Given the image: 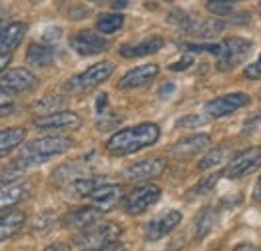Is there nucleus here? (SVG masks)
I'll return each mask as SVG.
<instances>
[{"label":"nucleus","mask_w":261,"mask_h":251,"mask_svg":"<svg viewBox=\"0 0 261 251\" xmlns=\"http://www.w3.org/2000/svg\"><path fill=\"white\" fill-rule=\"evenodd\" d=\"M243 74H245V79H251V81H257V79H261V55H259V59H257L255 63L249 64V66L243 70Z\"/></svg>","instance_id":"nucleus-34"},{"label":"nucleus","mask_w":261,"mask_h":251,"mask_svg":"<svg viewBox=\"0 0 261 251\" xmlns=\"http://www.w3.org/2000/svg\"><path fill=\"white\" fill-rule=\"evenodd\" d=\"M119 123H121V119H119V117H115L113 121H100V123H98L97 127H98V131H109V129L117 127Z\"/></svg>","instance_id":"nucleus-38"},{"label":"nucleus","mask_w":261,"mask_h":251,"mask_svg":"<svg viewBox=\"0 0 261 251\" xmlns=\"http://www.w3.org/2000/svg\"><path fill=\"white\" fill-rule=\"evenodd\" d=\"M249 96L245 93H229L223 94V96H217L213 101H209L205 105V113L213 119H219V117H227L231 113H235L237 109L249 105Z\"/></svg>","instance_id":"nucleus-11"},{"label":"nucleus","mask_w":261,"mask_h":251,"mask_svg":"<svg viewBox=\"0 0 261 251\" xmlns=\"http://www.w3.org/2000/svg\"><path fill=\"white\" fill-rule=\"evenodd\" d=\"M125 16L123 14H100L97 18V31L102 34H115L123 27Z\"/></svg>","instance_id":"nucleus-27"},{"label":"nucleus","mask_w":261,"mask_h":251,"mask_svg":"<svg viewBox=\"0 0 261 251\" xmlns=\"http://www.w3.org/2000/svg\"><path fill=\"white\" fill-rule=\"evenodd\" d=\"M259 167H261V147H249V149L237 153L235 157L229 161L227 169H225V177L227 179H241V177L251 175Z\"/></svg>","instance_id":"nucleus-8"},{"label":"nucleus","mask_w":261,"mask_h":251,"mask_svg":"<svg viewBox=\"0 0 261 251\" xmlns=\"http://www.w3.org/2000/svg\"><path fill=\"white\" fill-rule=\"evenodd\" d=\"M207 123V117L203 115H187L177 121V129H199Z\"/></svg>","instance_id":"nucleus-32"},{"label":"nucleus","mask_w":261,"mask_h":251,"mask_svg":"<svg viewBox=\"0 0 261 251\" xmlns=\"http://www.w3.org/2000/svg\"><path fill=\"white\" fill-rule=\"evenodd\" d=\"M161 199V189L153 183L139 185L125 197V211L129 215H141Z\"/></svg>","instance_id":"nucleus-6"},{"label":"nucleus","mask_w":261,"mask_h":251,"mask_svg":"<svg viewBox=\"0 0 261 251\" xmlns=\"http://www.w3.org/2000/svg\"><path fill=\"white\" fill-rule=\"evenodd\" d=\"M24 221H27L24 213L18 209H12V211H6L4 215H0V243L14 237L22 229Z\"/></svg>","instance_id":"nucleus-21"},{"label":"nucleus","mask_w":261,"mask_h":251,"mask_svg":"<svg viewBox=\"0 0 261 251\" xmlns=\"http://www.w3.org/2000/svg\"><path fill=\"white\" fill-rule=\"evenodd\" d=\"M121 237V227L113 221H95L81 231L76 243L83 251H97Z\"/></svg>","instance_id":"nucleus-3"},{"label":"nucleus","mask_w":261,"mask_h":251,"mask_svg":"<svg viewBox=\"0 0 261 251\" xmlns=\"http://www.w3.org/2000/svg\"><path fill=\"white\" fill-rule=\"evenodd\" d=\"M107 96H109V94H98L97 96V113L98 115H102V113H105V107H107V103H109V98H107Z\"/></svg>","instance_id":"nucleus-39"},{"label":"nucleus","mask_w":261,"mask_h":251,"mask_svg":"<svg viewBox=\"0 0 261 251\" xmlns=\"http://www.w3.org/2000/svg\"><path fill=\"white\" fill-rule=\"evenodd\" d=\"M33 125L40 131H74L83 125V119L72 111H55V113L36 117Z\"/></svg>","instance_id":"nucleus-10"},{"label":"nucleus","mask_w":261,"mask_h":251,"mask_svg":"<svg viewBox=\"0 0 261 251\" xmlns=\"http://www.w3.org/2000/svg\"><path fill=\"white\" fill-rule=\"evenodd\" d=\"M27 22H10L0 29V53H12L27 34Z\"/></svg>","instance_id":"nucleus-19"},{"label":"nucleus","mask_w":261,"mask_h":251,"mask_svg":"<svg viewBox=\"0 0 261 251\" xmlns=\"http://www.w3.org/2000/svg\"><path fill=\"white\" fill-rule=\"evenodd\" d=\"M209 143H211V139H209V135H205V133L191 135V137H185V139L177 141V143L173 145V149H171V155L175 159H179V161H187V159L199 155Z\"/></svg>","instance_id":"nucleus-14"},{"label":"nucleus","mask_w":261,"mask_h":251,"mask_svg":"<svg viewBox=\"0 0 261 251\" xmlns=\"http://www.w3.org/2000/svg\"><path fill=\"white\" fill-rule=\"evenodd\" d=\"M100 185L97 177H79L74 181H70L66 185V197L70 199H85V197H91V193Z\"/></svg>","instance_id":"nucleus-23"},{"label":"nucleus","mask_w":261,"mask_h":251,"mask_svg":"<svg viewBox=\"0 0 261 251\" xmlns=\"http://www.w3.org/2000/svg\"><path fill=\"white\" fill-rule=\"evenodd\" d=\"M31 183L29 181H18V183H8L4 187H0V211L10 209L14 205H18L20 201L29 199L31 195Z\"/></svg>","instance_id":"nucleus-17"},{"label":"nucleus","mask_w":261,"mask_h":251,"mask_svg":"<svg viewBox=\"0 0 261 251\" xmlns=\"http://www.w3.org/2000/svg\"><path fill=\"white\" fill-rule=\"evenodd\" d=\"M91 2H102V0H91Z\"/></svg>","instance_id":"nucleus-49"},{"label":"nucleus","mask_w":261,"mask_h":251,"mask_svg":"<svg viewBox=\"0 0 261 251\" xmlns=\"http://www.w3.org/2000/svg\"><path fill=\"white\" fill-rule=\"evenodd\" d=\"M44 251H70V247L66 243H53V245H48Z\"/></svg>","instance_id":"nucleus-42"},{"label":"nucleus","mask_w":261,"mask_h":251,"mask_svg":"<svg viewBox=\"0 0 261 251\" xmlns=\"http://www.w3.org/2000/svg\"><path fill=\"white\" fill-rule=\"evenodd\" d=\"M2 27H6V24H4V16L0 14V29H2Z\"/></svg>","instance_id":"nucleus-47"},{"label":"nucleus","mask_w":261,"mask_h":251,"mask_svg":"<svg viewBox=\"0 0 261 251\" xmlns=\"http://www.w3.org/2000/svg\"><path fill=\"white\" fill-rule=\"evenodd\" d=\"M63 101H59V98H53V96H46V98H42V101H38L36 105H34V109H38V111H42V113H55L53 111V107H59Z\"/></svg>","instance_id":"nucleus-33"},{"label":"nucleus","mask_w":261,"mask_h":251,"mask_svg":"<svg viewBox=\"0 0 261 251\" xmlns=\"http://www.w3.org/2000/svg\"><path fill=\"white\" fill-rule=\"evenodd\" d=\"M125 6H129V0H113V8L121 10V8H125Z\"/></svg>","instance_id":"nucleus-44"},{"label":"nucleus","mask_w":261,"mask_h":251,"mask_svg":"<svg viewBox=\"0 0 261 251\" xmlns=\"http://www.w3.org/2000/svg\"><path fill=\"white\" fill-rule=\"evenodd\" d=\"M14 111L12 103H10V94H6L4 91H0V117H6Z\"/></svg>","instance_id":"nucleus-35"},{"label":"nucleus","mask_w":261,"mask_h":251,"mask_svg":"<svg viewBox=\"0 0 261 251\" xmlns=\"http://www.w3.org/2000/svg\"><path fill=\"white\" fill-rule=\"evenodd\" d=\"M31 2H33V4H38V2H42V0H31Z\"/></svg>","instance_id":"nucleus-48"},{"label":"nucleus","mask_w":261,"mask_h":251,"mask_svg":"<svg viewBox=\"0 0 261 251\" xmlns=\"http://www.w3.org/2000/svg\"><path fill=\"white\" fill-rule=\"evenodd\" d=\"M223 155H225V149H223V147H215V149H211L205 157L199 161V169L205 171V169H211V167L219 165L221 159H223Z\"/></svg>","instance_id":"nucleus-28"},{"label":"nucleus","mask_w":261,"mask_h":251,"mask_svg":"<svg viewBox=\"0 0 261 251\" xmlns=\"http://www.w3.org/2000/svg\"><path fill=\"white\" fill-rule=\"evenodd\" d=\"M181 219H183L181 211L171 209V211H167L163 215H159L157 219L147 223V227H145V237H147L149 241H159V239L167 237V235L181 223Z\"/></svg>","instance_id":"nucleus-13"},{"label":"nucleus","mask_w":261,"mask_h":251,"mask_svg":"<svg viewBox=\"0 0 261 251\" xmlns=\"http://www.w3.org/2000/svg\"><path fill=\"white\" fill-rule=\"evenodd\" d=\"M167 2H171V0H167Z\"/></svg>","instance_id":"nucleus-53"},{"label":"nucleus","mask_w":261,"mask_h":251,"mask_svg":"<svg viewBox=\"0 0 261 251\" xmlns=\"http://www.w3.org/2000/svg\"><path fill=\"white\" fill-rule=\"evenodd\" d=\"M207 10L213 12L215 16H219V18L229 16L231 10H233V0H209L207 2Z\"/></svg>","instance_id":"nucleus-30"},{"label":"nucleus","mask_w":261,"mask_h":251,"mask_svg":"<svg viewBox=\"0 0 261 251\" xmlns=\"http://www.w3.org/2000/svg\"><path fill=\"white\" fill-rule=\"evenodd\" d=\"M173 91H175V87H173V85H165L163 89H161V96H163V98H167V94L173 93Z\"/></svg>","instance_id":"nucleus-46"},{"label":"nucleus","mask_w":261,"mask_h":251,"mask_svg":"<svg viewBox=\"0 0 261 251\" xmlns=\"http://www.w3.org/2000/svg\"><path fill=\"white\" fill-rule=\"evenodd\" d=\"M42 38H44L46 42H57V40L61 38V29H46L44 34H42Z\"/></svg>","instance_id":"nucleus-37"},{"label":"nucleus","mask_w":261,"mask_h":251,"mask_svg":"<svg viewBox=\"0 0 261 251\" xmlns=\"http://www.w3.org/2000/svg\"><path fill=\"white\" fill-rule=\"evenodd\" d=\"M91 203L100 211H111L121 199H123V187L121 185H98L91 193Z\"/></svg>","instance_id":"nucleus-16"},{"label":"nucleus","mask_w":261,"mask_h":251,"mask_svg":"<svg viewBox=\"0 0 261 251\" xmlns=\"http://www.w3.org/2000/svg\"><path fill=\"white\" fill-rule=\"evenodd\" d=\"M97 251H125V249H123V245L119 241H113V243H109V245H105V247H100Z\"/></svg>","instance_id":"nucleus-41"},{"label":"nucleus","mask_w":261,"mask_h":251,"mask_svg":"<svg viewBox=\"0 0 261 251\" xmlns=\"http://www.w3.org/2000/svg\"><path fill=\"white\" fill-rule=\"evenodd\" d=\"M165 167H167V161L161 157L145 159V161H139V163L127 167L125 177L129 181H151V179H157L163 175Z\"/></svg>","instance_id":"nucleus-12"},{"label":"nucleus","mask_w":261,"mask_h":251,"mask_svg":"<svg viewBox=\"0 0 261 251\" xmlns=\"http://www.w3.org/2000/svg\"><path fill=\"white\" fill-rule=\"evenodd\" d=\"M223 53L217 59V68L219 70H231L237 64H241L251 53V42L241 38V36H233V38H225L223 42Z\"/></svg>","instance_id":"nucleus-7"},{"label":"nucleus","mask_w":261,"mask_h":251,"mask_svg":"<svg viewBox=\"0 0 261 251\" xmlns=\"http://www.w3.org/2000/svg\"><path fill=\"white\" fill-rule=\"evenodd\" d=\"M217 219H219V213H217L213 207H207V209L199 215V219H197V223H195V237L197 239L207 237V235L211 233V229L215 227Z\"/></svg>","instance_id":"nucleus-25"},{"label":"nucleus","mask_w":261,"mask_h":251,"mask_svg":"<svg viewBox=\"0 0 261 251\" xmlns=\"http://www.w3.org/2000/svg\"><path fill=\"white\" fill-rule=\"evenodd\" d=\"M8 63H10V53H0V74L6 70Z\"/></svg>","instance_id":"nucleus-40"},{"label":"nucleus","mask_w":261,"mask_h":251,"mask_svg":"<svg viewBox=\"0 0 261 251\" xmlns=\"http://www.w3.org/2000/svg\"><path fill=\"white\" fill-rule=\"evenodd\" d=\"M185 51H189V53H211V55H215L217 59L221 57V53H223V44H185L183 46Z\"/></svg>","instance_id":"nucleus-31"},{"label":"nucleus","mask_w":261,"mask_h":251,"mask_svg":"<svg viewBox=\"0 0 261 251\" xmlns=\"http://www.w3.org/2000/svg\"><path fill=\"white\" fill-rule=\"evenodd\" d=\"M55 61V51L48 44H38L33 42L27 51V63L33 66H48Z\"/></svg>","instance_id":"nucleus-24"},{"label":"nucleus","mask_w":261,"mask_h":251,"mask_svg":"<svg viewBox=\"0 0 261 251\" xmlns=\"http://www.w3.org/2000/svg\"><path fill=\"white\" fill-rule=\"evenodd\" d=\"M111 42L93 31H81L70 36V48L74 53H79L81 57H93V55H100L105 51H109Z\"/></svg>","instance_id":"nucleus-9"},{"label":"nucleus","mask_w":261,"mask_h":251,"mask_svg":"<svg viewBox=\"0 0 261 251\" xmlns=\"http://www.w3.org/2000/svg\"><path fill=\"white\" fill-rule=\"evenodd\" d=\"M105 211H100L98 207L91 205V207H81V209H74L70 213H66L65 217L61 219L63 227H76V229H85L89 227L91 223H95L102 217Z\"/></svg>","instance_id":"nucleus-18"},{"label":"nucleus","mask_w":261,"mask_h":251,"mask_svg":"<svg viewBox=\"0 0 261 251\" xmlns=\"http://www.w3.org/2000/svg\"><path fill=\"white\" fill-rule=\"evenodd\" d=\"M253 199H255V201H261V177H259V181H257V185H255V191H253Z\"/></svg>","instance_id":"nucleus-45"},{"label":"nucleus","mask_w":261,"mask_h":251,"mask_svg":"<svg viewBox=\"0 0 261 251\" xmlns=\"http://www.w3.org/2000/svg\"><path fill=\"white\" fill-rule=\"evenodd\" d=\"M38 87V79L29 68H10L0 74V91L14 96V94L31 93Z\"/></svg>","instance_id":"nucleus-5"},{"label":"nucleus","mask_w":261,"mask_h":251,"mask_svg":"<svg viewBox=\"0 0 261 251\" xmlns=\"http://www.w3.org/2000/svg\"><path fill=\"white\" fill-rule=\"evenodd\" d=\"M223 29H225L223 18H209V20H205L201 24H195L191 32L197 34V36H201V38H213V36H217Z\"/></svg>","instance_id":"nucleus-26"},{"label":"nucleus","mask_w":261,"mask_h":251,"mask_svg":"<svg viewBox=\"0 0 261 251\" xmlns=\"http://www.w3.org/2000/svg\"><path fill=\"white\" fill-rule=\"evenodd\" d=\"M163 44H165V40L161 36H153V38H147V40H143V42H139V44H125L119 53H121V57H125V59H141V57H149V55L161 51Z\"/></svg>","instance_id":"nucleus-20"},{"label":"nucleus","mask_w":261,"mask_h":251,"mask_svg":"<svg viewBox=\"0 0 261 251\" xmlns=\"http://www.w3.org/2000/svg\"><path fill=\"white\" fill-rule=\"evenodd\" d=\"M72 145L74 143L68 137H59V135L40 137V139H34L33 143H29L22 149V153L18 155L16 163L22 165L24 169H29V167H34V165L46 163L48 159L63 155L68 149H72Z\"/></svg>","instance_id":"nucleus-2"},{"label":"nucleus","mask_w":261,"mask_h":251,"mask_svg":"<svg viewBox=\"0 0 261 251\" xmlns=\"http://www.w3.org/2000/svg\"><path fill=\"white\" fill-rule=\"evenodd\" d=\"M233 251H259V249L255 245H251V243H239Z\"/></svg>","instance_id":"nucleus-43"},{"label":"nucleus","mask_w":261,"mask_h":251,"mask_svg":"<svg viewBox=\"0 0 261 251\" xmlns=\"http://www.w3.org/2000/svg\"><path fill=\"white\" fill-rule=\"evenodd\" d=\"M113 72H115V64L111 63V61H102V63L89 66L85 72L72 77L66 83V89L72 91V93H87V91L95 89L98 85H102Z\"/></svg>","instance_id":"nucleus-4"},{"label":"nucleus","mask_w":261,"mask_h":251,"mask_svg":"<svg viewBox=\"0 0 261 251\" xmlns=\"http://www.w3.org/2000/svg\"><path fill=\"white\" fill-rule=\"evenodd\" d=\"M191 64H193V57H189V55H187V57H183L181 61L173 63L171 66H169V68H171V70H175V72H179V70H185V68H189Z\"/></svg>","instance_id":"nucleus-36"},{"label":"nucleus","mask_w":261,"mask_h":251,"mask_svg":"<svg viewBox=\"0 0 261 251\" xmlns=\"http://www.w3.org/2000/svg\"><path fill=\"white\" fill-rule=\"evenodd\" d=\"M24 137H27V131L22 127H10V129L0 131V157H6L14 149H18Z\"/></svg>","instance_id":"nucleus-22"},{"label":"nucleus","mask_w":261,"mask_h":251,"mask_svg":"<svg viewBox=\"0 0 261 251\" xmlns=\"http://www.w3.org/2000/svg\"><path fill=\"white\" fill-rule=\"evenodd\" d=\"M157 74H159V66L157 64H143V66H137V68L129 70L121 79L119 87L121 89H139V87H145L151 81H155Z\"/></svg>","instance_id":"nucleus-15"},{"label":"nucleus","mask_w":261,"mask_h":251,"mask_svg":"<svg viewBox=\"0 0 261 251\" xmlns=\"http://www.w3.org/2000/svg\"><path fill=\"white\" fill-rule=\"evenodd\" d=\"M235 2H239V0H235Z\"/></svg>","instance_id":"nucleus-52"},{"label":"nucleus","mask_w":261,"mask_h":251,"mask_svg":"<svg viewBox=\"0 0 261 251\" xmlns=\"http://www.w3.org/2000/svg\"><path fill=\"white\" fill-rule=\"evenodd\" d=\"M259 12H261V2H259Z\"/></svg>","instance_id":"nucleus-50"},{"label":"nucleus","mask_w":261,"mask_h":251,"mask_svg":"<svg viewBox=\"0 0 261 251\" xmlns=\"http://www.w3.org/2000/svg\"><path fill=\"white\" fill-rule=\"evenodd\" d=\"M217 181H219V175H217V173L203 177V179L197 183L195 187L189 191V193H191V197H199V195H205V193H209L211 189L217 185Z\"/></svg>","instance_id":"nucleus-29"},{"label":"nucleus","mask_w":261,"mask_h":251,"mask_svg":"<svg viewBox=\"0 0 261 251\" xmlns=\"http://www.w3.org/2000/svg\"><path fill=\"white\" fill-rule=\"evenodd\" d=\"M215 251H221V249H215Z\"/></svg>","instance_id":"nucleus-51"},{"label":"nucleus","mask_w":261,"mask_h":251,"mask_svg":"<svg viewBox=\"0 0 261 251\" xmlns=\"http://www.w3.org/2000/svg\"><path fill=\"white\" fill-rule=\"evenodd\" d=\"M161 137V129L155 123H141V125L129 127L117 131L109 141H107V151L113 155H130L141 149H147L155 145Z\"/></svg>","instance_id":"nucleus-1"}]
</instances>
